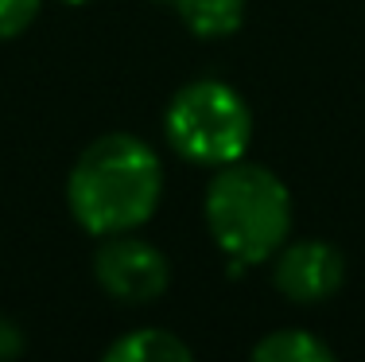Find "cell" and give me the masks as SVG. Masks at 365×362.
Listing matches in <instances>:
<instances>
[{
	"mask_svg": "<svg viewBox=\"0 0 365 362\" xmlns=\"http://www.w3.org/2000/svg\"><path fill=\"white\" fill-rule=\"evenodd\" d=\"M163 199V164L136 133H101L66 176V206L86 234H133Z\"/></svg>",
	"mask_w": 365,
	"mask_h": 362,
	"instance_id": "6da1fadb",
	"label": "cell"
},
{
	"mask_svg": "<svg viewBox=\"0 0 365 362\" xmlns=\"http://www.w3.org/2000/svg\"><path fill=\"white\" fill-rule=\"evenodd\" d=\"M206 226L225 257L260 265L292 234V191L272 168L253 160H233L214 168L206 183Z\"/></svg>",
	"mask_w": 365,
	"mask_h": 362,
	"instance_id": "7a4b0ae2",
	"label": "cell"
},
{
	"mask_svg": "<svg viewBox=\"0 0 365 362\" xmlns=\"http://www.w3.org/2000/svg\"><path fill=\"white\" fill-rule=\"evenodd\" d=\"M163 133L187 164L222 168L241 160L253 144V109L237 86L222 79H195L171 94Z\"/></svg>",
	"mask_w": 365,
	"mask_h": 362,
	"instance_id": "3957f363",
	"label": "cell"
},
{
	"mask_svg": "<svg viewBox=\"0 0 365 362\" xmlns=\"http://www.w3.org/2000/svg\"><path fill=\"white\" fill-rule=\"evenodd\" d=\"M93 281L117 304H152L171 284V261L160 246L133 234H109L93 253Z\"/></svg>",
	"mask_w": 365,
	"mask_h": 362,
	"instance_id": "277c9868",
	"label": "cell"
},
{
	"mask_svg": "<svg viewBox=\"0 0 365 362\" xmlns=\"http://www.w3.org/2000/svg\"><path fill=\"white\" fill-rule=\"evenodd\" d=\"M342 281H346V257L330 241L307 238L276 249L272 284L292 304H323L342 288Z\"/></svg>",
	"mask_w": 365,
	"mask_h": 362,
	"instance_id": "5b68a950",
	"label": "cell"
},
{
	"mask_svg": "<svg viewBox=\"0 0 365 362\" xmlns=\"http://www.w3.org/2000/svg\"><path fill=\"white\" fill-rule=\"evenodd\" d=\"M101 362H195V355L175 331L136 327V331H125L120 339H113Z\"/></svg>",
	"mask_w": 365,
	"mask_h": 362,
	"instance_id": "8992f818",
	"label": "cell"
},
{
	"mask_svg": "<svg viewBox=\"0 0 365 362\" xmlns=\"http://www.w3.org/2000/svg\"><path fill=\"white\" fill-rule=\"evenodd\" d=\"M249 0H171L179 20L198 39H230L245 24Z\"/></svg>",
	"mask_w": 365,
	"mask_h": 362,
	"instance_id": "52a82bcc",
	"label": "cell"
},
{
	"mask_svg": "<svg viewBox=\"0 0 365 362\" xmlns=\"http://www.w3.org/2000/svg\"><path fill=\"white\" fill-rule=\"evenodd\" d=\"M249 362H338V358L315 331L284 327V331L264 335V339L253 347Z\"/></svg>",
	"mask_w": 365,
	"mask_h": 362,
	"instance_id": "ba28073f",
	"label": "cell"
},
{
	"mask_svg": "<svg viewBox=\"0 0 365 362\" xmlns=\"http://www.w3.org/2000/svg\"><path fill=\"white\" fill-rule=\"evenodd\" d=\"M43 0H0V39H16L36 24Z\"/></svg>",
	"mask_w": 365,
	"mask_h": 362,
	"instance_id": "9c48e42d",
	"label": "cell"
},
{
	"mask_svg": "<svg viewBox=\"0 0 365 362\" xmlns=\"http://www.w3.org/2000/svg\"><path fill=\"white\" fill-rule=\"evenodd\" d=\"M24 355V331L12 316H0V362H16Z\"/></svg>",
	"mask_w": 365,
	"mask_h": 362,
	"instance_id": "30bf717a",
	"label": "cell"
},
{
	"mask_svg": "<svg viewBox=\"0 0 365 362\" xmlns=\"http://www.w3.org/2000/svg\"><path fill=\"white\" fill-rule=\"evenodd\" d=\"M63 4H86V0H63Z\"/></svg>",
	"mask_w": 365,
	"mask_h": 362,
	"instance_id": "8fae6325",
	"label": "cell"
}]
</instances>
